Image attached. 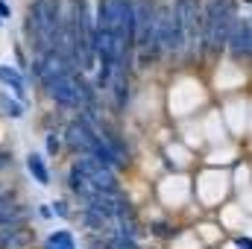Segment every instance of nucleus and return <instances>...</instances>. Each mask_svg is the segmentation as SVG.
<instances>
[{"label": "nucleus", "mask_w": 252, "mask_h": 249, "mask_svg": "<svg viewBox=\"0 0 252 249\" xmlns=\"http://www.w3.org/2000/svg\"><path fill=\"white\" fill-rule=\"evenodd\" d=\"M208 109V91L196 76H176L167 88V115L176 124L199 118Z\"/></svg>", "instance_id": "obj_1"}, {"label": "nucleus", "mask_w": 252, "mask_h": 249, "mask_svg": "<svg viewBox=\"0 0 252 249\" xmlns=\"http://www.w3.org/2000/svg\"><path fill=\"white\" fill-rule=\"evenodd\" d=\"M232 196V170L223 167H202L193 176V202L205 211H217Z\"/></svg>", "instance_id": "obj_2"}, {"label": "nucleus", "mask_w": 252, "mask_h": 249, "mask_svg": "<svg viewBox=\"0 0 252 249\" xmlns=\"http://www.w3.org/2000/svg\"><path fill=\"white\" fill-rule=\"evenodd\" d=\"M156 193H158V202L167 208V211H182L193 202V176L190 173H167L158 179L156 185Z\"/></svg>", "instance_id": "obj_3"}, {"label": "nucleus", "mask_w": 252, "mask_h": 249, "mask_svg": "<svg viewBox=\"0 0 252 249\" xmlns=\"http://www.w3.org/2000/svg\"><path fill=\"white\" fill-rule=\"evenodd\" d=\"M220 118L229 129V135L244 138L250 132V97L244 94H232V97H223V106H220Z\"/></svg>", "instance_id": "obj_4"}, {"label": "nucleus", "mask_w": 252, "mask_h": 249, "mask_svg": "<svg viewBox=\"0 0 252 249\" xmlns=\"http://www.w3.org/2000/svg\"><path fill=\"white\" fill-rule=\"evenodd\" d=\"M244 82H247V73H244L241 64H235V62H223L217 67V73H214V91L217 94H226V97L241 94Z\"/></svg>", "instance_id": "obj_5"}, {"label": "nucleus", "mask_w": 252, "mask_h": 249, "mask_svg": "<svg viewBox=\"0 0 252 249\" xmlns=\"http://www.w3.org/2000/svg\"><path fill=\"white\" fill-rule=\"evenodd\" d=\"M238 158H241V144L232 138V141H226V144L208 147L202 161H205V167H223V170H229V167L238 164Z\"/></svg>", "instance_id": "obj_6"}, {"label": "nucleus", "mask_w": 252, "mask_h": 249, "mask_svg": "<svg viewBox=\"0 0 252 249\" xmlns=\"http://www.w3.org/2000/svg\"><path fill=\"white\" fill-rule=\"evenodd\" d=\"M199 126H202V138H205L208 147H217V144L232 141L229 138V129H226V124H223V118H220L217 109H205L199 115Z\"/></svg>", "instance_id": "obj_7"}, {"label": "nucleus", "mask_w": 252, "mask_h": 249, "mask_svg": "<svg viewBox=\"0 0 252 249\" xmlns=\"http://www.w3.org/2000/svg\"><path fill=\"white\" fill-rule=\"evenodd\" d=\"M247 217H250V214L244 211V205H241L238 199H232V202H226V205L217 208V223H220V229L229 232V235H241Z\"/></svg>", "instance_id": "obj_8"}, {"label": "nucleus", "mask_w": 252, "mask_h": 249, "mask_svg": "<svg viewBox=\"0 0 252 249\" xmlns=\"http://www.w3.org/2000/svg\"><path fill=\"white\" fill-rule=\"evenodd\" d=\"M164 158H167V164L176 170V173H188L190 167H193V161H196V153L185 147L182 141H170L167 147H164Z\"/></svg>", "instance_id": "obj_9"}, {"label": "nucleus", "mask_w": 252, "mask_h": 249, "mask_svg": "<svg viewBox=\"0 0 252 249\" xmlns=\"http://www.w3.org/2000/svg\"><path fill=\"white\" fill-rule=\"evenodd\" d=\"M193 235L199 238L202 247H223V241H226V232L220 229L217 220H202V223H196V226H193Z\"/></svg>", "instance_id": "obj_10"}, {"label": "nucleus", "mask_w": 252, "mask_h": 249, "mask_svg": "<svg viewBox=\"0 0 252 249\" xmlns=\"http://www.w3.org/2000/svg\"><path fill=\"white\" fill-rule=\"evenodd\" d=\"M252 187V164L250 161H238L232 167V193H244Z\"/></svg>", "instance_id": "obj_11"}, {"label": "nucleus", "mask_w": 252, "mask_h": 249, "mask_svg": "<svg viewBox=\"0 0 252 249\" xmlns=\"http://www.w3.org/2000/svg\"><path fill=\"white\" fill-rule=\"evenodd\" d=\"M170 249H202L199 238L193 235V229H182L173 241H170Z\"/></svg>", "instance_id": "obj_12"}, {"label": "nucleus", "mask_w": 252, "mask_h": 249, "mask_svg": "<svg viewBox=\"0 0 252 249\" xmlns=\"http://www.w3.org/2000/svg\"><path fill=\"white\" fill-rule=\"evenodd\" d=\"M238 202L244 205V211H247V214H252V187H247L244 193H238Z\"/></svg>", "instance_id": "obj_13"}, {"label": "nucleus", "mask_w": 252, "mask_h": 249, "mask_svg": "<svg viewBox=\"0 0 252 249\" xmlns=\"http://www.w3.org/2000/svg\"><path fill=\"white\" fill-rule=\"evenodd\" d=\"M241 238H250V241H252V214L247 217V223H244V232H241Z\"/></svg>", "instance_id": "obj_14"}, {"label": "nucleus", "mask_w": 252, "mask_h": 249, "mask_svg": "<svg viewBox=\"0 0 252 249\" xmlns=\"http://www.w3.org/2000/svg\"><path fill=\"white\" fill-rule=\"evenodd\" d=\"M250 135H252V97H250Z\"/></svg>", "instance_id": "obj_15"}, {"label": "nucleus", "mask_w": 252, "mask_h": 249, "mask_svg": "<svg viewBox=\"0 0 252 249\" xmlns=\"http://www.w3.org/2000/svg\"><path fill=\"white\" fill-rule=\"evenodd\" d=\"M220 249H235V244H223Z\"/></svg>", "instance_id": "obj_16"}, {"label": "nucleus", "mask_w": 252, "mask_h": 249, "mask_svg": "<svg viewBox=\"0 0 252 249\" xmlns=\"http://www.w3.org/2000/svg\"><path fill=\"white\" fill-rule=\"evenodd\" d=\"M250 164H252V161H250Z\"/></svg>", "instance_id": "obj_17"}]
</instances>
